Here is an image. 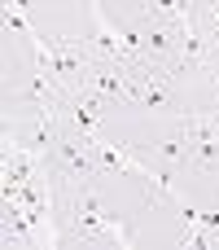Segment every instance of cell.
<instances>
[{
  "instance_id": "6da1fadb",
  "label": "cell",
  "mask_w": 219,
  "mask_h": 250,
  "mask_svg": "<svg viewBox=\"0 0 219 250\" xmlns=\"http://www.w3.org/2000/svg\"><path fill=\"white\" fill-rule=\"evenodd\" d=\"M48 189H53V185H48ZM53 202H57V211H61V224H66L70 246H101V242H110V246L127 250L132 237H136L127 224H119V220L97 202L92 180L57 185V189H53Z\"/></svg>"
},
{
  "instance_id": "7a4b0ae2",
  "label": "cell",
  "mask_w": 219,
  "mask_h": 250,
  "mask_svg": "<svg viewBox=\"0 0 219 250\" xmlns=\"http://www.w3.org/2000/svg\"><path fill=\"white\" fill-rule=\"evenodd\" d=\"M189 167L215 176L219 171V136H211V141H189Z\"/></svg>"
}]
</instances>
